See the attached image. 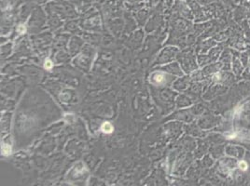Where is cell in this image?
Segmentation results:
<instances>
[{
    "label": "cell",
    "mask_w": 250,
    "mask_h": 186,
    "mask_svg": "<svg viewBox=\"0 0 250 186\" xmlns=\"http://www.w3.org/2000/svg\"><path fill=\"white\" fill-rule=\"evenodd\" d=\"M101 130L103 131L104 133L109 134L113 131V126L110 123H108V122H105V123L101 127Z\"/></svg>",
    "instance_id": "6da1fadb"
},
{
    "label": "cell",
    "mask_w": 250,
    "mask_h": 186,
    "mask_svg": "<svg viewBox=\"0 0 250 186\" xmlns=\"http://www.w3.org/2000/svg\"><path fill=\"white\" fill-rule=\"evenodd\" d=\"M164 78V76H163V74H157V75H155L154 76H153V79H154V81L155 82H157V83H161V82H163V79Z\"/></svg>",
    "instance_id": "7a4b0ae2"
},
{
    "label": "cell",
    "mask_w": 250,
    "mask_h": 186,
    "mask_svg": "<svg viewBox=\"0 0 250 186\" xmlns=\"http://www.w3.org/2000/svg\"><path fill=\"white\" fill-rule=\"evenodd\" d=\"M10 152H11L10 146H8V145H7V144L3 145V147H2V153H3V155L8 156V155H10Z\"/></svg>",
    "instance_id": "3957f363"
},
{
    "label": "cell",
    "mask_w": 250,
    "mask_h": 186,
    "mask_svg": "<svg viewBox=\"0 0 250 186\" xmlns=\"http://www.w3.org/2000/svg\"><path fill=\"white\" fill-rule=\"evenodd\" d=\"M44 67L46 68V69H52V62H50V60H47V61L45 62Z\"/></svg>",
    "instance_id": "277c9868"
},
{
    "label": "cell",
    "mask_w": 250,
    "mask_h": 186,
    "mask_svg": "<svg viewBox=\"0 0 250 186\" xmlns=\"http://www.w3.org/2000/svg\"><path fill=\"white\" fill-rule=\"evenodd\" d=\"M18 32H19L20 34H24L25 32V27L24 25H20L19 28H18Z\"/></svg>",
    "instance_id": "5b68a950"
}]
</instances>
